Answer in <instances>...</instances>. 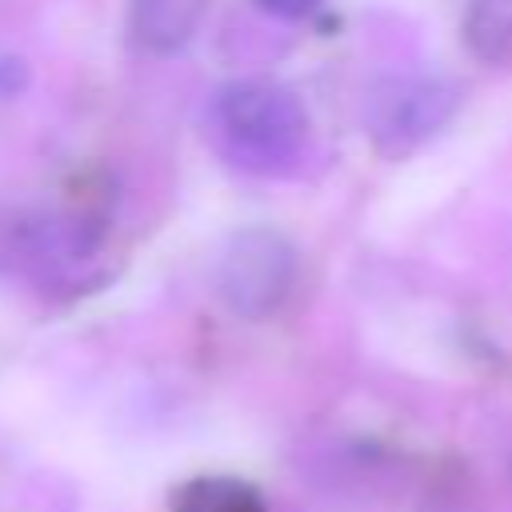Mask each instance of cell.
<instances>
[{
	"label": "cell",
	"instance_id": "6da1fadb",
	"mask_svg": "<svg viewBox=\"0 0 512 512\" xmlns=\"http://www.w3.org/2000/svg\"><path fill=\"white\" fill-rule=\"evenodd\" d=\"M224 140L244 164L276 168L296 160L312 136L308 108L300 96L276 80H236L216 96L212 108Z\"/></svg>",
	"mask_w": 512,
	"mask_h": 512
},
{
	"label": "cell",
	"instance_id": "7a4b0ae2",
	"mask_svg": "<svg viewBox=\"0 0 512 512\" xmlns=\"http://www.w3.org/2000/svg\"><path fill=\"white\" fill-rule=\"evenodd\" d=\"M300 256L272 224H252L228 236L216 260V292L240 320L272 316L296 288Z\"/></svg>",
	"mask_w": 512,
	"mask_h": 512
},
{
	"label": "cell",
	"instance_id": "3957f363",
	"mask_svg": "<svg viewBox=\"0 0 512 512\" xmlns=\"http://www.w3.org/2000/svg\"><path fill=\"white\" fill-rule=\"evenodd\" d=\"M456 112V92L440 80H412L396 84L392 96L380 100L372 136L384 152H408L428 140L448 116Z\"/></svg>",
	"mask_w": 512,
	"mask_h": 512
},
{
	"label": "cell",
	"instance_id": "277c9868",
	"mask_svg": "<svg viewBox=\"0 0 512 512\" xmlns=\"http://www.w3.org/2000/svg\"><path fill=\"white\" fill-rule=\"evenodd\" d=\"M204 0H132V36L148 52H176L192 40Z\"/></svg>",
	"mask_w": 512,
	"mask_h": 512
},
{
	"label": "cell",
	"instance_id": "5b68a950",
	"mask_svg": "<svg viewBox=\"0 0 512 512\" xmlns=\"http://www.w3.org/2000/svg\"><path fill=\"white\" fill-rule=\"evenodd\" d=\"M172 512H268L260 492L236 476H196L172 492Z\"/></svg>",
	"mask_w": 512,
	"mask_h": 512
},
{
	"label": "cell",
	"instance_id": "8992f818",
	"mask_svg": "<svg viewBox=\"0 0 512 512\" xmlns=\"http://www.w3.org/2000/svg\"><path fill=\"white\" fill-rule=\"evenodd\" d=\"M464 40L480 60L512 56V0H472L464 16Z\"/></svg>",
	"mask_w": 512,
	"mask_h": 512
},
{
	"label": "cell",
	"instance_id": "52a82bcc",
	"mask_svg": "<svg viewBox=\"0 0 512 512\" xmlns=\"http://www.w3.org/2000/svg\"><path fill=\"white\" fill-rule=\"evenodd\" d=\"M264 12H272V16H280V20H304V16H312L324 0H256Z\"/></svg>",
	"mask_w": 512,
	"mask_h": 512
}]
</instances>
